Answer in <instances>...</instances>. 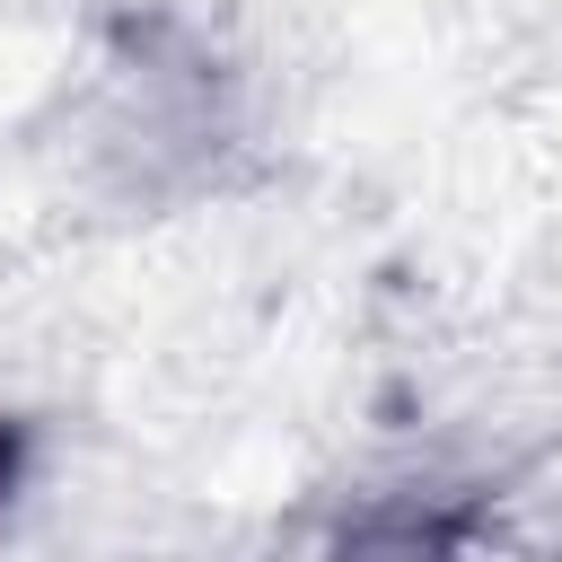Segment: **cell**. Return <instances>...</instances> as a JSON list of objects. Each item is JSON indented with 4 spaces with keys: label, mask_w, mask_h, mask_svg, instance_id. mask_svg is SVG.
I'll return each mask as SVG.
<instances>
[{
    "label": "cell",
    "mask_w": 562,
    "mask_h": 562,
    "mask_svg": "<svg viewBox=\"0 0 562 562\" xmlns=\"http://www.w3.org/2000/svg\"><path fill=\"white\" fill-rule=\"evenodd\" d=\"M18 465H26V439L0 422V501H9V483H18Z\"/></svg>",
    "instance_id": "cell-1"
}]
</instances>
